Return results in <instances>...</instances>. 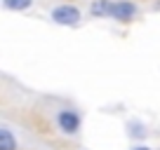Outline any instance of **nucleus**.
<instances>
[{
    "mask_svg": "<svg viewBox=\"0 0 160 150\" xmlns=\"http://www.w3.org/2000/svg\"><path fill=\"white\" fill-rule=\"evenodd\" d=\"M57 127L64 136H78L80 129H82V115H80V110L75 108H61L57 110Z\"/></svg>",
    "mask_w": 160,
    "mask_h": 150,
    "instance_id": "1",
    "label": "nucleus"
},
{
    "mask_svg": "<svg viewBox=\"0 0 160 150\" xmlns=\"http://www.w3.org/2000/svg\"><path fill=\"white\" fill-rule=\"evenodd\" d=\"M50 19L54 21L57 26H78L80 19H82V12H80V7L73 5V2H61V5L52 7Z\"/></svg>",
    "mask_w": 160,
    "mask_h": 150,
    "instance_id": "2",
    "label": "nucleus"
},
{
    "mask_svg": "<svg viewBox=\"0 0 160 150\" xmlns=\"http://www.w3.org/2000/svg\"><path fill=\"white\" fill-rule=\"evenodd\" d=\"M139 16V7L132 0H111V10H108V19L118 21V24H130Z\"/></svg>",
    "mask_w": 160,
    "mask_h": 150,
    "instance_id": "3",
    "label": "nucleus"
},
{
    "mask_svg": "<svg viewBox=\"0 0 160 150\" xmlns=\"http://www.w3.org/2000/svg\"><path fill=\"white\" fill-rule=\"evenodd\" d=\"M111 0H92L90 2V16L92 19H108Z\"/></svg>",
    "mask_w": 160,
    "mask_h": 150,
    "instance_id": "4",
    "label": "nucleus"
},
{
    "mask_svg": "<svg viewBox=\"0 0 160 150\" xmlns=\"http://www.w3.org/2000/svg\"><path fill=\"white\" fill-rule=\"evenodd\" d=\"M127 136L132 141H144L148 136V129H146V124L141 120H130L127 122Z\"/></svg>",
    "mask_w": 160,
    "mask_h": 150,
    "instance_id": "5",
    "label": "nucleus"
},
{
    "mask_svg": "<svg viewBox=\"0 0 160 150\" xmlns=\"http://www.w3.org/2000/svg\"><path fill=\"white\" fill-rule=\"evenodd\" d=\"M17 148H19L17 136L7 127H0V150H17Z\"/></svg>",
    "mask_w": 160,
    "mask_h": 150,
    "instance_id": "6",
    "label": "nucleus"
},
{
    "mask_svg": "<svg viewBox=\"0 0 160 150\" xmlns=\"http://www.w3.org/2000/svg\"><path fill=\"white\" fill-rule=\"evenodd\" d=\"M7 12H28L35 0H0Z\"/></svg>",
    "mask_w": 160,
    "mask_h": 150,
    "instance_id": "7",
    "label": "nucleus"
},
{
    "mask_svg": "<svg viewBox=\"0 0 160 150\" xmlns=\"http://www.w3.org/2000/svg\"><path fill=\"white\" fill-rule=\"evenodd\" d=\"M130 150H153V148H148V145H141V143H134Z\"/></svg>",
    "mask_w": 160,
    "mask_h": 150,
    "instance_id": "8",
    "label": "nucleus"
}]
</instances>
